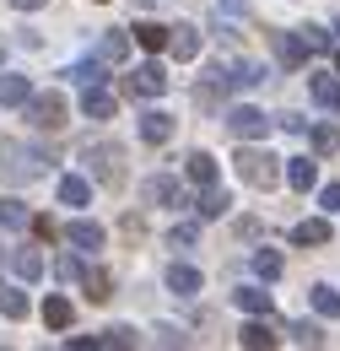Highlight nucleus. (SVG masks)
<instances>
[{
    "label": "nucleus",
    "mask_w": 340,
    "mask_h": 351,
    "mask_svg": "<svg viewBox=\"0 0 340 351\" xmlns=\"http://www.w3.org/2000/svg\"><path fill=\"white\" fill-rule=\"evenodd\" d=\"M0 227L22 232V227H27V206H22V200H0Z\"/></svg>",
    "instance_id": "nucleus-35"
},
{
    "label": "nucleus",
    "mask_w": 340,
    "mask_h": 351,
    "mask_svg": "<svg viewBox=\"0 0 340 351\" xmlns=\"http://www.w3.org/2000/svg\"><path fill=\"white\" fill-rule=\"evenodd\" d=\"M22 108H27V119H33L38 130H60V125H65V97H60V92H38V97L27 92Z\"/></svg>",
    "instance_id": "nucleus-5"
},
{
    "label": "nucleus",
    "mask_w": 340,
    "mask_h": 351,
    "mask_svg": "<svg viewBox=\"0 0 340 351\" xmlns=\"http://www.w3.org/2000/svg\"><path fill=\"white\" fill-rule=\"evenodd\" d=\"M319 206H324V211H340V184H330V189L319 195Z\"/></svg>",
    "instance_id": "nucleus-43"
},
{
    "label": "nucleus",
    "mask_w": 340,
    "mask_h": 351,
    "mask_svg": "<svg viewBox=\"0 0 340 351\" xmlns=\"http://www.w3.org/2000/svg\"><path fill=\"white\" fill-rule=\"evenodd\" d=\"M11 5H16V11H38L43 0H11Z\"/></svg>",
    "instance_id": "nucleus-44"
},
{
    "label": "nucleus",
    "mask_w": 340,
    "mask_h": 351,
    "mask_svg": "<svg viewBox=\"0 0 340 351\" xmlns=\"http://www.w3.org/2000/svg\"><path fill=\"white\" fill-rule=\"evenodd\" d=\"M82 287H86V298H92V303H108V298H114V292H108L114 281H108V270H97V265L82 270Z\"/></svg>",
    "instance_id": "nucleus-27"
},
{
    "label": "nucleus",
    "mask_w": 340,
    "mask_h": 351,
    "mask_svg": "<svg viewBox=\"0 0 340 351\" xmlns=\"http://www.w3.org/2000/svg\"><path fill=\"white\" fill-rule=\"evenodd\" d=\"M11 270H16L22 281H38V276H43V260H38V249H16V254H11Z\"/></svg>",
    "instance_id": "nucleus-29"
},
{
    "label": "nucleus",
    "mask_w": 340,
    "mask_h": 351,
    "mask_svg": "<svg viewBox=\"0 0 340 351\" xmlns=\"http://www.w3.org/2000/svg\"><path fill=\"white\" fill-rule=\"evenodd\" d=\"M125 92H130V97H162V92H168V71H162L157 60H146L141 71H130V76H125Z\"/></svg>",
    "instance_id": "nucleus-6"
},
{
    "label": "nucleus",
    "mask_w": 340,
    "mask_h": 351,
    "mask_svg": "<svg viewBox=\"0 0 340 351\" xmlns=\"http://www.w3.org/2000/svg\"><path fill=\"white\" fill-rule=\"evenodd\" d=\"M298 38L308 44V54H313V49H330V33H324V27H298Z\"/></svg>",
    "instance_id": "nucleus-40"
},
{
    "label": "nucleus",
    "mask_w": 340,
    "mask_h": 351,
    "mask_svg": "<svg viewBox=\"0 0 340 351\" xmlns=\"http://www.w3.org/2000/svg\"><path fill=\"white\" fill-rule=\"evenodd\" d=\"M313 103L330 108V114H340V82L335 76H313Z\"/></svg>",
    "instance_id": "nucleus-26"
},
{
    "label": "nucleus",
    "mask_w": 340,
    "mask_h": 351,
    "mask_svg": "<svg viewBox=\"0 0 340 351\" xmlns=\"http://www.w3.org/2000/svg\"><path fill=\"white\" fill-rule=\"evenodd\" d=\"M82 114H86V119H108V114H114V92L97 87V82L82 87Z\"/></svg>",
    "instance_id": "nucleus-13"
},
{
    "label": "nucleus",
    "mask_w": 340,
    "mask_h": 351,
    "mask_svg": "<svg viewBox=\"0 0 340 351\" xmlns=\"http://www.w3.org/2000/svg\"><path fill=\"white\" fill-rule=\"evenodd\" d=\"M168 54L173 60H200V27H168Z\"/></svg>",
    "instance_id": "nucleus-9"
},
{
    "label": "nucleus",
    "mask_w": 340,
    "mask_h": 351,
    "mask_svg": "<svg viewBox=\"0 0 340 351\" xmlns=\"http://www.w3.org/2000/svg\"><path fill=\"white\" fill-rule=\"evenodd\" d=\"M308 141H313V152H319V157H335V152H340V130H335V125H313Z\"/></svg>",
    "instance_id": "nucleus-30"
},
{
    "label": "nucleus",
    "mask_w": 340,
    "mask_h": 351,
    "mask_svg": "<svg viewBox=\"0 0 340 351\" xmlns=\"http://www.w3.org/2000/svg\"><path fill=\"white\" fill-rule=\"evenodd\" d=\"M71 319H76V313H71L65 298H49V303H43V324H49V330H71Z\"/></svg>",
    "instance_id": "nucleus-32"
},
{
    "label": "nucleus",
    "mask_w": 340,
    "mask_h": 351,
    "mask_svg": "<svg viewBox=\"0 0 340 351\" xmlns=\"http://www.w3.org/2000/svg\"><path fill=\"white\" fill-rule=\"evenodd\" d=\"M0 103H5V108H22V103H27V76L5 71V76H0Z\"/></svg>",
    "instance_id": "nucleus-23"
},
{
    "label": "nucleus",
    "mask_w": 340,
    "mask_h": 351,
    "mask_svg": "<svg viewBox=\"0 0 340 351\" xmlns=\"http://www.w3.org/2000/svg\"><path fill=\"white\" fill-rule=\"evenodd\" d=\"M276 60L292 71V65H302V60H308V44H302L298 33H276Z\"/></svg>",
    "instance_id": "nucleus-18"
},
{
    "label": "nucleus",
    "mask_w": 340,
    "mask_h": 351,
    "mask_svg": "<svg viewBox=\"0 0 340 351\" xmlns=\"http://www.w3.org/2000/svg\"><path fill=\"white\" fill-rule=\"evenodd\" d=\"M141 141L168 146V141H173V114H162V108H146V114H141Z\"/></svg>",
    "instance_id": "nucleus-10"
},
{
    "label": "nucleus",
    "mask_w": 340,
    "mask_h": 351,
    "mask_svg": "<svg viewBox=\"0 0 340 351\" xmlns=\"http://www.w3.org/2000/svg\"><path fill=\"white\" fill-rule=\"evenodd\" d=\"M146 5H151V0H146Z\"/></svg>",
    "instance_id": "nucleus-46"
},
{
    "label": "nucleus",
    "mask_w": 340,
    "mask_h": 351,
    "mask_svg": "<svg viewBox=\"0 0 340 351\" xmlns=\"http://www.w3.org/2000/svg\"><path fill=\"white\" fill-rule=\"evenodd\" d=\"M195 243H200V227H195V221H178L168 232V249H195Z\"/></svg>",
    "instance_id": "nucleus-36"
},
{
    "label": "nucleus",
    "mask_w": 340,
    "mask_h": 351,
    "mask_svg": "<svg viewBox=\"0 0 340 351\" xmlns=\"http://www.w3.org/2000/svg\"><path fill=\"white\" fill-rule=\"evenodd\" d=\"M287 184H292V189H313V184H319L313 157H292V162H287Z\"/></svg>",
    "instance_id": "nucleus-20"
},
{
    "label": "nucleus",
    "mask_w": 340,
    "mask_h": 351,
    "mask_svg": "<svg viewBox=\"0 0 340 351\" xmlns=\"http://www.w3.org/2000/svg\"><path fill=\"white\" fill-rule=\"evenodd\" d=\"M292 243H302V249H313V243H330V217L298 221V227H292Z\"/></svg>",
    "instance_id": "nucleus-17"
},
{
    "label": "nucleus",
    "mask_w": 340,
    "mask_h": 351,
    "mask_svg": "<svg viewBox=\"0 0 340 351\" xmlns=\"http://www.w3.org/2000/svg\"><path fill=\"white\" fill-rule=\"evenodd\" d=\"M238 346H249V351H270V346H281V335H276V330H270L265 319H254V324H243Z\"/></svg>",
    "instance_id": "nucleus-16"
},
{
    "label": "nucleus",
    "mask_w": 340,
    "mask_h": 351,
    "mask_svg": "<svg viewBox=\"0 0 340 351\" xmlns=\"http://www.w3.org/2000/svg\"><path fill=\"white\" fill-rule=\"evenodd\" d=\"M270 114H259V108H249V103H238V108H227V130H232V141H259V135H270Z\"/></svg>",
    "instance_id": "nucleus-4"
},
{
    "label": "nucleus",
    "mask_w": 340,
    "mask_h": 351,
    "mask_svg": "<svg viewBox=\"0 0 340 351\" xmlns=\"http://www.w3.org/2000/svg\"><path fill=\"white\" fill-rule=\"evenodd\" d=\"M130 44H135V38H130L125 27H108V33L97 38V60H103V65H119V60L130 54Z\"/></svg>",
    "instance_id": "nucleus-11"
},
{
    "label": "nucleus",
    "mask_w": 340,
    "mask_h": 351,
    "mask_svg": "<svg viewBox=\"0 0 340 351\" xmlns=\"http://www.w3.org/2000/svg\"><path fill=\"white\" fill-rule=\"evenodd\" d=\"M65 76H71V82H76V87H92V82H97V76H103V60H76V65H71V71H65Z\"/></svg>",
    "instance_id": "nucleus-34"
},
{
    "label": "nucleus",
    "mask_w": 340,
    "mask_h": 351,
    "mask_svg": "<svg viewBox=\"0 0 340 351\" xmlns=\"http://www.w3.org/2000/svg\"><path fill=\"white\" fill-rule=\"evenodd\" d=\"M276 125H281V130H287V135H298V130H308V119H302V114H281V119H276Z\"/></svg>",
    "instance_id": "nucleus-41"
},
{
    "label": "nucleus",
    "mask_w": 340,
    "mask_h": 351,
    "mask_svg": "<svg viewBox=\"0 0 340 351\" xmlns=\"http://www.w3.org/2000/svg\"><path fill=\"white\" fill-rule=\"evenodd\" d=\"M141 200H146V206H184V184L168 178V173H151L141 184Z\"/></svg>",
    "instance_id": "nucleus-7"
},
{
    "label": "nucleus",
    "mask_w": 340,
    "mask_h": 351,
    "mask_svg": "<svg viewBox=\"0 0 340 351\" xmlns=\"http://www.w3.org/2000/svg\"><path fill=\"white\" fill-rule=\"evenodd\" d=\"M238 178H243L249 189H276V184H281V162H276L270 152L249 146V141H238Z\"/></svg>",
    "instance_id": "nucleus-2"
},
{
    "label": "nucleus",
    "mask_w": 340,
    "mask_h": 351,
    "mask_svg": "<svg viewBox=\"0 0 340 351\" xmlns=\"http://www.w3.org/2000/svg\"><path fill=\"white\" fill-rule=\"evenodd\" d=\"M281 270H287V260H281L276 249H254V276H259V281H276Z\"/></svg>",
    "instance_id": "nucleus-31"
},
{
    "label": "nucleus",
    "mask_w": 340,
    "mask_h": 351,
    "mask_svg": "<svg viewBox=\"0 0 340 351\" xmlns=\"http://www.w3.org/2000/svg\"><path fill=\"white\" fill-rule=\"evenodd\" d=\"M86 195H92V184L76 173H65L60 178V206H86Z\"/></svg>",
    "instance_id": "nucleus-28"
},
{
    "label": "nucleus",
    "mask_w": 340,
    "mask_h": 351,
    "mask_svg": "<svg viewBox=\"0 0 340 351\" xmlns=\"http://www.w3.org/2000/svg\"><path fill=\"white\" fill-rule=\"evenodd\" d=\"M0 313L5 319H27V292L11 287V281H0Z\"/></svg>",
    "instance_id": "nucleus-22"
},
{
    "label": "nucleus",
    "mask_w": 340,
    "mask_h": 351,
    "mask_svg": "<svg viewBox=\"0 0 340 351\" xmlns=\"http://www.w3.org/2000/svg\"><path fill=\"white\" fill-rule=\"evenodd\" d=\"M82 270H86V265L76 260V254H71V249H65V254H60V260H54V276H60V281H65V287H71V281H82Z\"/></svg>",
    "instance_id": "nucleus-37"
},
{
    "label": "nucleus",
    "mask_w": 340,
    "mask_h": 351,
    "mask_svg": "<svg viewBox=\"0 0 340 351\" xmlns=\"http://www.w3.org/2000/svg\"><path fill=\"white\" fill-rule=\"evenodd\" d=\"M287 341H292V346H324V330H319V324H313V319H298V324H287Z\"/></svg>",
    "instance_id": "nucleus-24"
},
{
    "label": "nucleus",
    "mask_w": 340,
    "mask_h": 351,
    "mask_svg": "<svg viewBox=\"0 0 340 351\" xmlns=\"http://www.w3.org/2000/svg\"><path fill=\"white\" fill-rule=\"evenodd\" d=\"M335 71H340V49H335Z\"/></svg>",
    "instance_id": "nucleus-45"
},
{
    "label": "nucleus",
    "mask_w": 340,
    "mask_h": 351,
    "mask_svg": "<svg viewBox=\"0 0 340 351\" xmlns=\"http://www.w3.org/2000/svg\"><path fill=\"white\" fill-rule=\"evenodd\" d=\"M221 71H227V87H232V92H254V87L270 82V71L254 65V60H232V65H221Z\"/></svg>",
    "instance_id": "nucleus-8"
},
{
    "label": "nucleus",
    "mask_w": 340,
    "mask_h": 351,
    "mask_svg": "<svg viewBox=\"0 0 340 351\" xmlns=\"http://www.w3.org/2000/svg\"><path fill=\"white\" fill-rule=\"evenodd\" d=\"M71 243H76V249H103L108 232H103L97 221H71Z\"/></svg>",
    "instance_id": "nucleus-21"
},
{
    "label": "nucleus",
    "mask_w": 340,
    "mask_h": 351,
    "mask_svg": "<svg viewBox=\"0 0 340 351\" xmlns=\"http://www.w3.org/2000/svg\"><path fill=\"white\" fill-rule=\"evenodd\" d=\"M227 206H232V200H227V189L206 184V195L195 200V217H200V221H216V217H227Z\"/></svg>",
    "instance_id": "nucleus-15"
},
{
    "label": "nucleus",
    "mask_w": 340,
    "mask_h": 351,
    "mask_svg": "<svg viewBox=\"0 0 340 351\" xmlns=\"http://www.w3.org/2000/svg\"><path fill=\"white\" fill-rule=\"evenodd\" d=\"M232 303L243 308V313H270V292H265V287H238Z\"/></svg>",
    "instance_id": "nucleus-25"
},
{
    "label": "nucleus",
    "mask_w": 340,
    "mask_h": 351,
    "mask_svg": "<svg viewBox=\"0 0 340 351\" xmlns=\"http://www.w3.org/2000/svg\"><path fill=\"white\" fill-rule=\"evenodd\" d=\"M54 162V152H22L16 141H0V178L5 184H33Z\"/></svg>",
    "instance_id": "nucleus-1"
},
{
    "label": "nucleus",
    "mask_w": 340,
    "mask_h": 351,
    "mask_svg": "<svg viewBox=\"0 0 340 351\" xmlns=\"http://www.w3.org/2000/svg\"><path fill=\"white\" fill-rule=\"evenodd\" d=\"M162 281H168L173 298H195V292H200V270H195V265H168Z\"/></svg>",
    "instance_id": "nucleus-12"
},
{
    "label": "nucleus",
    "mask_w": 340,
    "mask_h": 351,
    "mask_svg": "<svg viewBox=\"0 0 340 351\" xmlns=\"http://www.w3.org/2000/svg\"><path fill=\"white\" fill-rule=\"evenodd\" d=\"M313 313L340 319V292H335V287H313Z\"/></svg>",
    "instance_id": "nucleus-33"
},
{
    "label": "nucleus",
    "mask_w": 340,
    "mask_h": 351,
    "mask_svg": "<svg viewBox=\"0 0 340 351\" xmlns=\"http://www.w3.org/2000/svg\"><path fill=\"white\" fill-rule=\"evenodd\" d=\"M130 38L146 49V54H157V49H168V27L162 22H141V27H130Z\"/></svg>",
    "instance_id": "nucleus-19"
},
{
    "label": "nucleus",
    "mask_w": 340,
    "mask_h": 351,
    "mask_svg": "<svg viewBox=\"0 0 340 351\" xmlns=\"http://www.w3.org/2000/svg\"><path fill=\"white\" fill-rule=\"evenodd\" d=\"M184 173H189V184H200V189H206V184H216V157L195 146V152L184 157Z\"/></svg>",
    "instance_id": "nucleus-14"
},
{
    "label": "nucleus",
    "mask_w": 340,
    "mask_h": 351,
    "mask_svg": "<svg viewBox=\"0 0 340 351\" xmlns=\"http://www.w3.org/2000/svg\"><path fill=\"white\" fill-rule=\"evenodd\" d=\"M135 341H141V335H135L130 324H114V330H103V335H97V346H135Z\"/></svg>",
    "instance_id": "nucleus-38"
},
{
    "label": "nucleus",
    "mask_w": 340,
    "mask_h": 351,
    "mask_svg": "<svg viewBox=\"0 0 340 351\" xmlns=\"http://www.w3.org/2000/svg\"><path fill=\"white\" fill-rule=\"evenodd\" d=\"M232 232H238V238H259V221L243 217V221H232Z\"/></svg>",
    "instance_id": "nucleus-42"
},
{
    "label": "nucleus",
    "mask_w": 340,
    "mask_h": 351,
    "mask_svg": "<svg viewBox=\"0 0 340 351\" xmlns=\"http://www.w3.org/2000/svg\"><path fill=\"white\" fill-rule=\"evenodd\" d=\"M157 346H189V335L178 324H157Z\"/></svg>",
    "instance_id": "nucleus-39"
},
{
    "label": "nucleus",
    "mask_w": 340,
    "mask_h": 351,
    "mask_svg": "<svg viewBox=\"0 0 340 351\" xmlns=\"http://www.w3.org/2000/svg\"><path fill=\"white\" fill-rule=\"evenodd\" d=\"M82 157L92 162V178H103V184H125V146H119V141H86Z\"/></svg>",
    "instance_id": "nucleus-3"
}]
</instances>
